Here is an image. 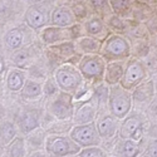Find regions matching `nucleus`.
I'll return each instance as SVG.
<instances>
[{"label":"nucleus","mask_w":157,"mask_h":157,"mask_svg":"<svg viewBox=\"0 0 157 157\" xmlns=\"http://www.w3.org/2000/svg\"><path fill=\"white\" fill-rule=\"evenodd\" d=\"M53 79L56 81L59 90L72 96H75L78 90L86 84L78 68L69 63L58 65L53 73Z\"/></svg>","instance_id":"obj_1"},{"label":"nucleus","mask_w":157,"mask_h":157,"mask_svg":"<svg viewBox=\"0 0 157 157\" xmlns=\"http://www.w3.org/2000/svg\"><path fill=\"white\" fill-rule=\"evenodd\" d=\"M131 43L127 38L121 34H111L102 43L99 56L106 60L111 62H126L131 58Z\"/></svg>","instance_id":"obj_2"},{"label":"nucleus","mask_w":157,"mask_h":157,"mask_svg":"<svg viewBox=\"0 0 157 157\" xmlns=\"http://www.w3.org/2000/svg\"><path fill=\"white\" fill-rule=\"evenodd\" d=\"M107 63L99 54L84 56L78 63L77 68L82 74L86 83L97 87L104 83V73H106Z\"/></svg>","instance_id":"obj_3"},{"label":"nucleus","mask_w":157,"mask_h":157,"mask_svg":"<svg viewBox=\"0 0 157 157\" xmlns=\"http://www.w3.org/2000/svg\"><path fill=\"white\" fill-rule=\"evenodd\" d=\"M133 99L132 93L126 90L121 84L109 87L108 92V113L116 117L118 121L124 120L132 112Z\"/></svg>","instance_id":"obj_4"},{"label":"nucleus","mask_w":157,"mask_h":157,"mask_svg":"<svg viewBox=\"0 0 157 157\" xmlns=\"http://www.w3.org/2000/svg\"><path fill=\"white\" fill-rule=\"evenodd\" d=\"M148 79V68L140 58L131 57L126 63V69L120 82L121 87L132 93L133 89Z\"/></svg>","instance_id":"obj_5"},{"label":"nucleus","mask_w":157,"mask_h":157,"mask_svg":"<svg viewBox=\"0 0 157 157\" xmlns=\"http://www.w3.org/2000/svg\"><path fill=\"white\" fill-rule=\"evenodd\" d=\"M75 111L74 96L60 92L53 98L48 99L47 113L57 121H72Z\"/></svg>","instance_id":"obj_6"},{"label":"nucleus","mask_w":157,"mask_h":157,"mask_svg":"<svg viewBox=\"0 0 157 157\" xmlns=\"http://www.w3.org/2000/svg\"><path fill=\"white\" fill-rule=\"evenodd\" d=\"M44 150L50 157H77L82 148L68 135H48Z\"/></svg>","instance_id":"obj_7"},{"label":"nucleus","mask_w":157,"mask_h":157,"mask_svg":"<svg viewBox=\"0 0 157 157\" xmlns=\"http://www.w3.org/2000/svg\"><path fill=\"white\" fill-rule=\"evenodd\" d=\"M146 118L142 113H129L124 120L120 122L118 138L120 140H133L136 142L145 140Z\"/></svg>","instance_id":"obj_8"},{"label":"nucleus","mask_w":157,"mask_h":157,"mask_svg":"<svg viewBox=\"0 0 157 157\" xmlns=\"http://www.w3.org/2000/svg\"><path fill=\"white\" fill-rule=\"evenodd\" d=\"M77 27L78 24L71 28H58V27H53V25H48L47 28L42 29L39 36H40V40L47 47L58 45L67 42H74L75 39L81 36L78 30H75Z\"/></svg>","instance_id":"obj_9"},{"label":"nucleus","mask_w":157,"mask_h":157,"mask_svg":"<svg viewBox=\"0 0 157 157\" xmlns=\"http://www.w3.org/2000/svg\"><path fill=\"white\" fill-rule=\"evenodd\" d=\"M68 136L81 148L98 147L102 143L96 122L89 124H82V126H73Z\"/></svg>","instance_id":"obj_10"},{"label":"nucleus","mask_w":157,"mask_h":157,"mask_svg":"<svg viewBox=\"0 0 157 157\" xmlns=\"http://www.w3.org/2000/svg\"><path fill=\"white\" fill-rule=\"evenodd\" d=\"M120 122L113 117L111 113H106L103 116H99L96 124L97 129L102 141H113L118 137V129H120Z\"/></svg>","instance_id":"obj_11"},{"label":"nucleus","mask_w":157,"mask_h":157,"mask_svg":"<svg viewBox=\"0 0 157 157\" xmlns=\"http://www.w3.org/2000/svg\"><path fill=\"white\" fill-rule=\"evenodd\" d=\"M25 21L32 29H44L50 23V14L42 4H33L27 9Z\"/></svg>","instance_id":"obj_12"},{"label":"nucleus","mask_w":157,"mask_h":157,"mask_svg":"<svg viewBox=\"0 0 157 157\" xmlns=\"http://www.w3.org/2000/svg\"><path fill=\"white\" fill-rule=\"evenodd\" d=\"M83 30L88 36L97 39L101 43H103L111 35V32L107 27L106 21L99 15L89 17L83 24Z\"/></svg>","instance_id":"obj_13"},{"label":"nucleus","mask_w":157,"mask_h":157,"mask_svg":"<svg viewBox=\"0 0 157 157\" xmlns=\"http://www.w3.org/2000/svg\"><path fill=\"white\" fill-rule=\"evenodd\" d=\"M77 23V17L73 9L67 5H58L50 13V25L58 28H71Z\"/></svg>","instance_id":"obj_14"},{"label":"nucleus","mask_w":157,"mask_h":157,"mask_svg":"<svg viewBox=\"0 0 157 157\" xmlns=\"http://www.w3.org/2000/svg\"><path fill=\"white\" fill-rule=\"evenodd\" d=\"M75 52L78 56L84 57V56H94L101 53L102 43L94 38H90L88 35H82L74 40Z\"/></svg>","instance_id":"obj_15"},{"label":"nucleus","mask_w":157,"mask_h":157,"mask_svg":"<svg viewBox=\"0 0 157 157\" xmlns=\"http://www.w3.org/2000/svg\"><path fill=\"white\" fill-rule=\"evenodd\" d=\"M155 97V82L152 79H147L142 84H140L132 92L133 103H138L141 106H148Z\"/></svg>","instance_id":"obj_16"},{"label":"nucleus","mask_w":157,"mask_h":157,"mask_svg":"<svg viewBox=\"0 0 157 157\" xmlns=\"http://www.w3.org/2000/svg\"><path fill=\"white\" fill-rule=\"evenodd\" d=\"M147 143L145 140L136 142L133 140H120L118 145V157H140L145 153Z\"/></svg>","instance_id":"obj_17"},{"label":"nucleus","mask_w":157,"mask_h":157,"mask_svg":"<svg viewBox=\"0 0 157 157\" xmlns=\"http://www.w3.org/2000/svg\"><path fill=\"white\" fill-rule=\"evenodd\" d=\"M126 62H111L107 63L106 67V73H104V84L108 87L120 84L124 69H126Z\"/></svg>","instance_id":"obj_18"},{"label":"nucleus","mask_w":157,"mask_h":157,"mask_svg":"<svg viewBox=\"0 0 157 157\" xmlns=\"http://www.w3.org/2000/svg\"><path fill=\"white\" fill-rule=\"evenodd\" d=\"M47 132L45 129L39 127L35 131L30 132L29 135L25 136V145H27L28 152L44 150L45 147V141H47Z\"/></svg>","instance_id":"obj_19"},{"label":"nucleus","mask_w":157,"mask_h":157,"mask_svg":"<svg viewBox=\"0 0 157 157\" xmlns=\"http://www.w3.org/2000/svg\"><path fill=\"white\" fill-rule=\"evenodd\" d=\"M27 74L25 71L18 69V68H13L8 72L6 75V86L10 90L13 92H21V89L27 82Z\"/></svg>","instance_id":"obj_20"},{"label":"nucleus","mask_w":157,"mask_h":157,"mask_svg":"<svg viewBox=\"0 0 157 157\" xmlns=\"http://www.w3.org/2000/svg\"><path fill=\"white\" fill-rule=\"evenodd\" d=\"M40 127V120L34 112H25L18 122V128L25 136Z\"/></svg>","instance_id":"obj_21"},{"label":"nucleus","mask_w":157,"mask_h":157,"mask_svg":"<svg viewBox=\"0 0 157 157\" xmlns=\"http://www.w3.org/2000/svg\"><path fill=\"white\" fill-rule=\"evenodd\" d=\"M42 96H43V84L33 79H27L21 89V97L27 101H36Z\"/></svg>","instance_id":"obj_22"},{"label":"nucleus","mask_w":157,"mask_h":157,"mask_svg":"<svg viewBox=\"0 0 157 157\" xmlns=\"http://www.w3.org/2000/svg\"><path fill=\"white\" fill-rule=\"evenodd\" d=\"M17 131L18 127L9 121H4L0 123V140H2L3 145L9 146L17 138Z\"/></svg>","instance_id":"obj_23"},{"label":"nucleus","mask_w":157,"mask_h":157,"mask_svg":"<svg viewBox=\"0 0 157 157\" xmlns=\"http://www.w3.org/2000/svg\"><path fill=\"white\" fill-rule=\"evenodd\" d=\"M11 62L18 69H21V71L28 69L32 64L30 54L28 53V50H25V49L15 50L11 56Z\"/></svg>","instance_id":"obj_24"},{"label":"nucleus","mask_w":157,"mask_h":157,"mask_svg":"<svg viewBox=\"0 0 157 157\" xmlns=\"http://www.w3.org/2000/svg\"><path fill=\"white\" fill-rule=\"evenodd\" d=\"M24 43V34L20 29H11L5 36V44L14 50H19Z\"/></svg>","instance_id":"obj_25"},{"label":"nucleus","mask_w":157,"mask_h":157,"mask_svg":"<svg viewBox=\"0 0 157 157\" xmlns=\"http://www.w3.org/2000/svg\"><path fill=\"white\" fill-rule=\"evenodd\" d=\"M8 152H9V157H27L29 152L27 150L25 140L17 137L8 146Z\"/></svg>","instance_id":"obj_26"},{"label":"nucleus","mask_w":157,"mask_h":157,"mask_svg":"<svg viewBox=\"0 0 157 157\" xmlns=\"http://www.w3.org/2000/svg\"><path fill=\"white\" fill-rule=\"evenodd\" d=\"M109 6L112 11L117 15H126L127 13L131 10V2H126V0H112L109 2Z\"/></svg>","instance_id":"obj_27"},{"label":"nucleus","mask_w":157,"mask_h":157,"mask_svg":"<svg viewBox=\"0 0 157 157\" xmlns=\"http://www.w3.org/2000/svg\"><path fill=\"white\" fill-rule=\"evenodd\" d=\"M59 92H60V90H59L56 81L53 79V77L48 78V79L45 81V83L43 84V94L48 99H50V98H53L54 96H57Z\"/></svg>","instance_id":"obj_28"},{"label":"nucleus","mask_w":157,"mask_h":157,"mask_svg":"<svg viewBox=\"0 0 157 157\" xmlns=\"http://www.w3.org/2000/svg\"><path fill=\"white\" fill-rule=\"evenodd\" d=\"M77 157H107V153L104 150L98 146V147H87L82 148L81 152L77 155Z\"/></svg>","instance_id":"obj_29"},{"label":"nucleus","mask_w":157,"mask_h":157,"mask_svg":"<svg viewBox=\"0 0 157 157\" xmlns=\"http://www.w3.org/2000/svg\"><path fill=\"white\" fill-rule=\"evenodd\" d=\"M145 153H146L148 157H157V138L151 140V141L147 143Z\"/></svg>","instance_id":"obj_30"},{"label":"nucleus","mask_w":157,"mask_h":157,"mask_svg":"<svg viewBox=\"0 0 157 157\" xmlns=\"http://www.w3.org/2000/svg\"><path fill=\"white\" fill-rule=\"evenodd\" d=\"M27 157H50L45 150H39V151H33V152H29Z\"/></svg>","instance_id":"obj_31"},{"label":"nucleus","mask_w":157,"mask_h":157,"mask_svg":"<svg viewBox=\"0 0 157 157\" xmlns=\"http://www.w3.org/2000/svg\"><path fill=\"white\" fill-rule=\"evenodd\" d=\"M3 69H4V63H3L2 58H0V73H2V72H3Z\"/></svg>","instance_id":"obj_32"},{"label":"nucleus","mask_w":157,"mask_h":157,"mask_svg":"<svg viewBox=\"0 0 157 157\" xmlns=\"http://www.w3.org/2000/svg\"><path fill=\"white\" fill-rule=\"evenodd\" d=\"M107 157H118V156H117V155H108Z\"/></svg>","instance_id":"obj_33"}]
</instances>
